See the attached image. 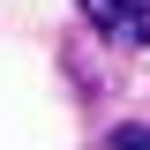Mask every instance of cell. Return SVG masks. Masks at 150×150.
<instances>
[{"mask_svg": "<svg viewBox=\"0 0 150 150\" xmlns=\"http://www.w3.org/2000/svg\"><path fill=\"white\" fill-rule=\"evenodd\" d=\"M83 15L120 45H150V0H83Z\"/></svg>", "mask_w": 150, "mask_h": 150, "instance_id": "obj_1", "label": "cell"}, {"mask_svg": "<svg viewBox=\"0 0 150 150\" xmlns=\"http://www.w3.org/2000/svg\"><path fill=\"white\" fill-rule=\"evenodd\" d=\"M105 150H150V128L143 120H120V128L105 135Z\"/></svg>", "mask_w": 150, "mask_h": 150, "instance_id": "obj_2", "label": "cell"}]
</instances>
